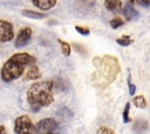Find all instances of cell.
Segmentation results:
<instances>
[{"label":"cell","mask_w":150,"mask_h":134,"mask_svg":"<svg viewBox=\"0 0 150 134\" xmlns=\"http://www.w3.org/2000/svg\"><path fill=\"white\" fill-rule=\"evenodd\" d=\"M54 82L42 80L32 84L27 91V101L34 112H39L42 107L49 106L54 100Z\"/></svg>","instance_id":"1"},{"label":"cell","mask_w":150,"mask_h":134,"mask_svg":"<svg viewBox=\"0 0 150 134\" xmlns=\"http://www.w3.org/2000/svg\"><path fill=\"white\" fill-rule=\"evenodd\" d=\"M35 65V57L29 55L28 52H19L14 54L11 58H8L2 68H1V79L6 83H9L22 76L26 66Z\"/></svg>","instance_id":"2"},{"label":"cell","mask_w":150,"mask_h":134,"mask_svg":"<svg viewBox=\"0 0 150 134\" xmlns=\"http://www.w3.org/2000/svg\"><path fill=\"white\" fill-rule=\"evenodd\" d=\"M93 64L97 68V72L95 75L100 83L102 80L105 82L107 84L112 83L121 70L118 59L111 55H104L103 57H95L93 59Z\"/></svg>","instance_id":"3"},{"label":"cell","mask_w":150,"mask_h":134,"mask_svg":"<svg viewBox=\"0 0 150 134\" xmlns=\"http://www.w3.org/2000/svg\"><path fill=\"white\" fill-rule=\"evenodd\" d=\"M15 134H38L36 126L32 122L28 115H20L14 121Z\"/></svg>","instance_id":"4"},{"label":"cell","mask_w":150,"mask_h":134,"mask_svg":"<svg viewBox=\"0 0 150 134\" xmlns=\"http://www.w3.org/2000/svg\"><path fill=\"white\" fill-rule=\"evenodd\" d=\"M36 128H38V132L41 134L53 133V131H55L57 128V122L53 118H46L38 122Z\"/></svg>","instance_id":"5"},{"label":"cell","mask_w":150,"mask_h":134,"mask_svg":"<svg viewBox=\"0 0 150 134\" xmlns=\"http://www.w3.org/2000/svg\"><path fill=\"white\" fill-rule=\"evenodd\" d=\"M14 37V30L11 22L6 20H0V41L8 42Z\"/></svg>","instance_id":"6"},{"label":"cell","mask_w":150,"mask_h":134,"mask_svg":"<svg viewBox=\"0 0 150 134\" xmlns=\"http://www.w3.org/2000/svg\"><path fill=\"white\" fill-rule=\"evenodd\" d=\"M32 34H33V31H32L30 27H23L19 31V34L15 38V42H14L15 48H22L23 45H26L29 42V40L32 37Z\"/></svg>","instance_id":"7"},{"label":"cell","mask_w":150,"mask_h":134,"mask_svg":"<svg viewBox=\"0 0 150 134\" xmlns=\"http://www.w3.org/2000/svg\"><path fill=\"white\" fill-rule=\"evenodd\" d=\"M122 13H123V15H124V17H125L127 20H134V19H137V17L139 16L138 10L135 9V8L131 6V2H128V3L123 7Z\"/></svg>","instance_id":"8"},{"label":"cell","mask_w":150,"mask_h":134,"mask_svg":"<svg viewBox=\"0 0 150 134\" xmlns=\"http://www.w3.org/2000/svg\"><path fill=\"white\" fill-rule=\"evenodd\" d=\"M32 3L41 10H48L56 5V1L55 0H34Z\"/></svg>","instance_id":"9"},{"label":"cell","mask_w":150,"mask_h":134,"mask_svg":"<svg viewBox=\"0 0 150 134\" xmlns=\"http://www.w3.org/2000/svg\"><path fill=\"white\" fill-rule=\"evenodd\" d=\"M41 77V71L39 69L38 65H33L30 68H28V70L26 71V76L25 79H38Z\"/></svg>","instance_id":"10"},{"label":"cell","mask_w":150,"mask_h":134,"mask_svg":"<svg viewBox=\"0 0 150 134\" xmlns=\"http://www.w3.org/2000/svg\"><path fill=\"white\" fill-rule=\"evenodd\" d=\"M22 15L27 16L29 19H45L47 16L45 13H40V12H35V10H29V9H23L22 10Z\"/></svg>","instance_id":"11"},{"label":"cell","mask_w":150,"mask_h":134,"mask_svg":"<svg viewBox=\"0 0 150 134\" xmlns=\"http://www.w3.org/2000/svg\"><path fill=\"white\" fill-rule=\"evenodd\" d=\"M148 127H149V125H148L146 120H143V119H142V120H136V121L134 122V126H132L134 131L137 132V133H141V132L146 131Z\"/></svg>","instance_id":"12"},{"label":"cell","mask_w":150,"mask_h":134,"mask_svg":"<svg viewBox=\"0 0 150 134\" xmlns=\"http://www.w3.org/2000/svg\"><path fill=\"white\" fill-rule=\"evenodd\" d=\"M122 1H105L104 6L108 10H117L122 7Z\"/></svg>","instance_id":"13"},{"label":"cell","mask_w":150,"mask_h":134,"mask_svg":"<svg viewBox=\"0 0 150 134\" xmlns=\"http://www.w3.org/2000/svg\"><path fill=\"white\" fill-rule=\"evenodd\" d=\"M132 103H134V105H135L136 107H138V108H144V107H146V100H145L144 96H136V97L134 98Z\"/></svg>","instance_id":"14"},{"label":"cell","mask_w":150,"mask_h":134,"mask_svg":"<svg viewBox=\"0 0 150 134\" xmlns=\"http://www.w3.org/2000/svg\"><path fill=\"white\" fill-rule=\"evenodd\" d=\"M116 43L120 44L121 47H128L129 44L132 43V40H131L128 35H123V36H121V37H118V38L116 40Z\"/></svg>","instance_id":"15"},{"label":"cell","mask_w":150,"mask_h":134,"mask_svg":"<svg viewBox=\"0 0 150 134\" xmlns=\"http://www.w3.org/2000/svg\"><path fill=\"white\" fill-rule=\"evenodd\" d=\"M57 42L60 43L61 45V50H62V54L64 56H69L70 55V51H71V48H70V44L68 42H64L62 40H57Z\"/></svg>","instance_id":"16"},{"label":"cell","mask_w":150,"mask_h":134,"mask_svg":"<svg viewBox=\"0 0 150 134\" xmlns=\"http://www.w3.org/2000/svg\"><path fill=\"white\" fill-rule=\"evenodd\" d=\"M129 111H130V103H127L125 106H124V110H123V113H122V120L124 124H128L131 121L130 117H129Z\"/></svg>","instance_id":"17"},{"label":"cell","mask_w":150,"mask_h":134,"mask_svg":"<svg viewBox=\"0 0 150 134\" xmlns=\"http://www.w3.org/2000/svg\"><path fill=\"white\" fill-rule=\"evenodd\" d=\"M109 24H110V27H111L112 29H117L118 27H121V26L123 24V20L120 19V17H114L112 20H110Z\"/></svg>","instance_id":"18"},{"label":"cell","mask_w":150,"mask_h":134,"mask_svg":"<svg viewBox=\"0 0 150 134\" xmlns=\"http://www.w3.org/2000/svg\"><path fill=\"white\" fill-rule=\"evenodd\" d=\"M75 29L77 33H80L81 35H89L90 34V30L88 27H82V26H75Z\"/></svg>","instance_id":"19"},{"label":"cell","mask_w":150,"mask_h":134,"mask_svg":"<svg viewBox=\"0 0 150 134\" xmlns=\"http://www.w3.org/2000/svg\"><path fill=\"white\" fill-rule=\"evenodd\" d=\"M128 89H129V94H130V96H134V94H135V92H136V86L131 83L130 75L128 76Z\"/></svg>","instance_id":"20"},{"label":"cell","mask_w":150,"mask_h":134,"mask_svg":"<svg viewBox=\"0 0 150 134\" xmlns=\"http://www.w3.org/2000/svg\"><path fill=\"white\" fill-rule=\"evenodd\" d=\"M97 134H115V132L109 127H100Z\"/></svg>","instance_id":"21"},{"label":"cell","mask_w":150,"mask_h":134,"mask_svg":"<svg viewBox=\"0 0 150 134\" xmlns=\"http://www.w3.org/2000/svg\"><path fill=\"white\" fill-rule=\"evenodd\" d=\"M0 133H1V134H7V132H6V127H5L4 125L0 126Z\"/></svg>","instance_id":"22"},{"label":"cell","mask_w":150,"mask_h":134,"mask_svg":"<svg viewBox=\"0 0 150 134\" xmlns=\"http://www.w3.org/2000/svg\"><path fill=\"white\" fill-rule=\"evenodd\" d=\"M138 3L141 6H150V1H139Z\"/></svg>","instance_id":"23"},{"label":"cell","mask_w":150,"mask_h":134,"mask_svg":"<svg viewBox=\"0 0 150 134\" xmlns=\"http://www.w3.org/2000/svg\"><path fill=\"white\" fill-rule=\"evenodd\" d=\"M47 134H55V133H47Z\"/></svg>","instance_id":"24"}]
</instances>
